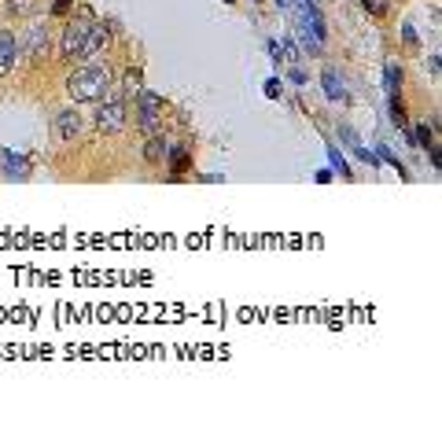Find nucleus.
Segmentation results:
<instances>
[{
	"instance_id": "nucleus-3",
	"label": "nucleus",
	"mask_w": 442,
	"mask_h": 442,
	"mask_svg": "<svg viewBox=\"0 0 442 442\" xmlns=\"http://www.w3.org/2000/svg\"><path fill=\"white\" fill-rule=\"evenodd\" d=\"M125 122H129V111H125V100L122 96H114V100H103L100 103V111H96V129L100 133H122L125 129Z\"/></svg>"
},
{
	"instance_id": "nucleus-7",
	"label": "nucleus",
	"mask_w": 442,
	"mask_h": 442,
	"mask_svg": "<svg viewBox=\"0 0 442 442\" xmlns=\"http://www.w3.org/2000/svg\"><path fill=\"white\" fill-rule=\"evenodd\" d=\"M19 48H23L26 63L41 67V63L48 59V30H45V26H30V30H26V45H19Z\"/></svg>"
},
{
	"instance_id": "nucleus-9",
	"label": "nucleus",
	"mask_w": 442,
	"mask_h": 442,
	"mask_svg": "<svg viewBox=\"0 0 442 442\" xmlns=\"http://www.w3.org/2000/svg\"><path fill=\"white\" fill-rule=\"evenodd\" d=\"M166 155H170V177L181 181V177H185V170L192 166V148L174 144V148H166Z\"/></svg>"
},
{
	"instance_id": "nucleus-4",
	"label": "nucleus",
	"mask_w": 442,
	"mask_h": 442,
	"mask_svg": "<svg viewBox=\"0 0 442 442\" xmlns=\"http://www.w3.org/2000/svg\"><path fill=\"white\" fill-rule=\"evenodd\" d=\"M137 125L144 133H159V125H163V100L148 89H140L137 96Z\"/></svg>"
},
{
	"instance_id": "nucleus-11",
	"label": "nucleus",
	"mask_w": 442,
	"mask_h": 442,
	"mask_svg": "<svg viewBox=\"0 0 442 442\" xmlns=\"http://www.w3.org/2000/svg\"><path fill=\"white\" fill-rule=\"evenodd\" d=\"M166 137L163 133H148V144H144V159H148V163H152V166H159V163H163V159H166Z\"/></svg>"
},
{
	"instance_id": "nucleus-2",
	"label": "nucleus",
	"mask_w": 442,
	"mask_h": 442,
	"mask_svg": "<svg viewBox=\"0 0 442 442\" xmlns=\"http://www.w3.org/2000/svg\"><path fill=\"white\" fill-rule=\"evenodd\" d=\"M89 23H92V12H89V8H81V15H78V19H70V23L63 26L59 56L67 59V63L78 59V48H81V37H85V30H89Z\"/></svg>"
},
{
	"instance_id": "nucleus-5",
	"label": "nucleus",
	"mask_w": 442,
	"mask_h": 442,
	"mask_svg": "<svg viewBox=\"0 0 442 442\" xmlns=\"http://www.w3.org/2000/svg\"><path fill=\"white\" fill-rule=\"evenodd\" d=\"M85 129V118L78 111H59L52 118V137H56V144H74V140L81 137Z\"/></svg>"
},
{
	"instance_id": "nucleus-19",
	"label": "nucleus",
	"mask_w": 442,
	"mask_h": 442,
	"mask_svg": "<svg viewBox=\"0 0 442 442\" xmlns=\"http://www.w3.org/2000/svg\"><path fill=\"white\" fill-rule=\"evenodd\" d=\"M265 96H269V100H277V96H280V81H277V78L265 81Z\"/></svg>"
},
{
	"instance_id": "nucleus-12",
	"label": "nucleus",
	"mask_w": 442,
	"mask_h": 442,
	"mask_svg": "<svg viewBox=\"0 0 442 442\" xmlns=\"http://www.w3.org/2000/svg\"><path fill=\"white\" fill-rule=\"evenodd\" d=\"M321 85H325V96L328 100H347V89H343V78H336V70H325L321 74Z\"/></svg>"
},
{
	"instance_id": "nucleus-10",
	"label": "nucleus",
	"mask_w": 442,
	"mask_h": 442,
	"mask_svg": "<svg viewBox=\"0 0 442 442\" xmlns=\"http://www.w3.org/2000/svg\"><path fill=\"white\" fill-rule=\"evenodd\" d=\"M140 89H144V74H140L137 67L125 70V74H122V85H118V96L129 103V100H137V96H140Z\"/></svg>"
},
{
	"instance_id": "nucleus-1",
	"label": "nucleus",
	"mask_w": 442,
	"mask_h": 442,
	"mask_svg": "<svg viewBox=\"0 0 442 442\" xmlns=\"http://www.w3.org/2000/svg\"><path fill=\"white\" fill-rule=\"evenodd\" d=\"M111 92V70L107 67H78L67 78V96L74 103H96Z\"/></svg>"
},
{
	"instance_id": "nucleus-17",
	"label": "nucleus",
	"mask_w": 442,
	"mask_h": 442,
	"mask_svg": "<svg viewBox=\"0 0 442 442\" xmlns=\"http://www.w3.org/2000/svg\"><path fill=\"white\" fill-rule=\"evenodd\" d=\"M70 8H74V0H56V4H52V15H59V19H63V15L70 12Z\"/></svg>"
},
{
	"instance_id": "nucleus-15",
	"label": "nucleus",
	"mask_w": 442,
	"mask_h": 442,
	"mask_svg": "<svg viewBox=\"0 0 442 442\" xmlns=\"http://www.w3.org/2000/svg\"><path fill=\"white\" fill-rule=\"evenodd\" d=\"M332 166H336V170H339V174L347 177V181H354V177H350V166L343 163V155H339V148H332Z\"/></svg>"
},
{
	"instance_id": "nucleus-18",
	"label": "nucleus",
	"mask_w": 442,
	"mask_h": 442,
	"mask_svg": "<svg viewBox=\"0 0 442 442\" xmlns=\"http://www.w3.org/2000/svg\"><path fill=\"white\" fill-rule=\"evenodd\" d=\"M416 140H420L424 148H435V140H431V129H428V125H420V129H416Z\"/></svg>"
},
{
	"instance_id": "nucleus-16",
	"label": "nucleus",
	"mask_w": 442,
	"mask_h": 442,
	"mask_svg": "<svg viewBox=\"0 0 442 442\" xmlns=\"http://www.w3.org/2000/svg\"><path fill=\"white\" fill-rule=\"evenodd\" d=\"M387 85H391V92L402 89V70L398 67H387Z\"/></svg>"
},
{
	"instance_id": "nucleus-21",
	"label": "nucleus",
	"mask_w": 442,
	"mask_h": 442,
	"mask_svg": "<svg viewBox=\"0 0 442 442\" xmlns=\"http://www.w3.org/2000/svg\"><path fill=\"white\" fill-rule=\"evenodd\" d=\"M291 81H295V85H306V74L295 67V70H291Z\"/></svg>"
},
{
	"instance_id": "nucleus-6",
	"label": "nucleus",
	"mask_w": 442,
	"mask_h": 442,
	"mask_svg": "<svg viewBox=\"0 0 442 442\" xmlns=\"http://www.w3.org/2000/svg\"><path fill=\"white\" fill-rule=\"evenodd\" d=\"M111 45V30H107L103 23H89V30H85V37H81V48H78V59H92V56H100V52Z\"/></svg>"
},
{
	"instance_id": "nucleus-14",
	"label": "nucleus",
	"mask_w": 442,
	"mask_h": 442,
	"mask_svg": "<svg viewBox=\"0 0 442 442\" xmlns=\"http://www.w3.org/2000/svg\"><path fill=\"white\" fill-rule=\"evenodd\" d=\"M361 8H365L369 15H376V19L387 15V0H361Z\"/></svg>"
},
{
	"instance_id": "nucleus-8",
	"label": "nucleus",
	"mask_w": 442,
	"mask_h": 442,
	"mask_svg": "<svg viewBox=\"0 0 442 442\" xmlns=\"http://www.w3.org/2000/svg\"><path fill=\"white\" fill-rule=\"evenodd\" d=\"M19 56H23V48H19V41L12 30H0V78H8V74L15 70Z\"/></svg>"
},
{
	"instance_id": "nucleus-13",
	"label": "nucleus",
	"mask_w": 442,
	"mask_h": 442,
	"mask_svg": "<svg viewBox=\"0 0 442 442\" xmlns=\"http://www.w3.org/2000/svg\"><path fill=\"white\" fill-rule=\"evenodd\" d=\"M37 8V0H8V12H12L15 19H23V15H30Z\"/></svg>"
},
{
	"instance_id": "nucleus-20",
	"label": "nucleus",
	"mask_w": 442,
	"mask_h": 442,
	"mask_svg": "<svg viewBox=\"0 0 442 442\" xmlns=\"http://www.w3.org/2000/svg\"><path fill=\"white\" fill-rule=\"evenodd\" d=\"M284 52H288V59H291V63H299V48L291 45V41H288V45H284Z\"/></svg>"
}]
</instances>
